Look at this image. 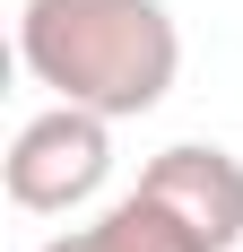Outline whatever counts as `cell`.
<instances>
[{
	"label": "cell",
	"mask_w": 243,
	"mask_h": 252,
	"mask_svg": "<svg viewBox=\"0 0 243 252\" xmlns=\"http://www.w3.org/2000/svg\"><path fill=\"white\" fill-rule=\"evenodd\" d=\"M18 61L52 104L139 122L182 78V26L165 0H18Z\"/></svg>",
	"instance_id": "1"
},
{
	"label": "cell",
	"mask_w": 243,
	"mask_h": 252,
	"mask_svg": "<svg viewBox=\"0 0 243 252\" xmlns=\"http://www.w3.org/2000/svg\"><path fill=\"white\" fill-rule=\"evenodd\" d=\"M0 183H9V209H26V218H78L113 183V122L87 104L26 113L9 157H0Z\"/></svg>",
	"instance_id": "2"
},
{
	"label": "cell",
	"mask_w": 243,
	"mask_h": 252,
	"mask_svg": "<svg viewBox=\"0 0 243 252\" xmlns=\"http://www.w3.org/2000/svg\"><path fill=\"white\" fill-rule=\"evenodd\" d=\"M139 191L156 209H174L209 252L243 244V157L217 148V139H174V148H156L139 165Z\"/></svg>",
	"instance_id": "3"
},
{
	"label": "cell",
	"mask_w": 243,
	"mask_h": 252,
	"mask_svg": "<svg viewBox=\"0 0 243 252\" xmlns=\"http://www.w3.org/2000/svg\"><path fill=\"white\" fill-rule=\"evenodd\" d=\"M35 252H209V244H200L174 209H156L139 183H130L104 218H87V226H70V235H52V244H35Z\"/></svg>",
	"instance_id": "4"
}]
</instances>
